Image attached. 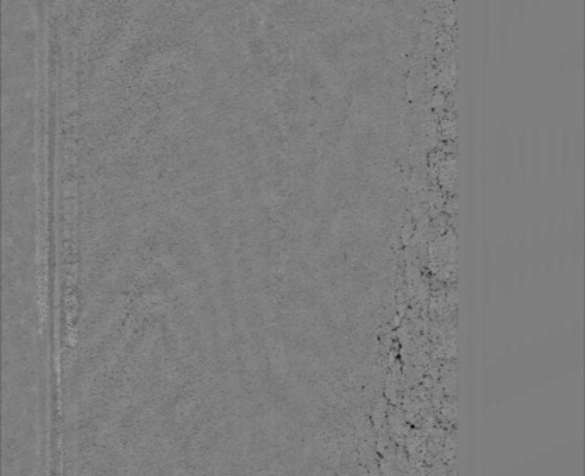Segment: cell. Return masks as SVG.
<instances>
[{
  "mask_svg": "<svg viewBox=\"0 0 585 476\" xmlns=\"http://www.w3.org/2000/svg\"><path fill=\"white\" fill-rule=\"evenodd\" d=\"M387 403L386 400H380L376 403L373 411H372V422L376 429H381L386 419H387Z\"/></svg>",
  "mask_w": 585,
  "mask_h": 476,
  "instance_id": "1",
  "label": "cell"
},
{
  "mask_svg": "<svg viewBox=\"0 0 585 476\" xmlns=\"http://www.w3.org/2000/svg\"><path fill=\"white\" fill-rule=\"evenodd\" d=\"M442 387L446 390L447 394L453 395L457 390V377H456V367L450 365L447 370H443V383Z\"/></svg>",
  "mask_w": 585,
  "mask_h": 476,
  "instance_id": "2",
  "label": "cell"
},
{
  "mask_svg": "<svg viewBox=\"0 0 585 476\" xmlns=\"http://www.w3.org/2000/svg\"><path fill=\"white\" fill-rule=\"evenodd\" d=\"M442 415L444 419L447 421H456L458 416V411H457V404L456 401L450 400L447 401L443 407H442Z\"/></svg>",
  "mask_w": 585,
  "mask_h": 476,
  "instance_id": "3",
  "label": "cell"
}]
</instances>
